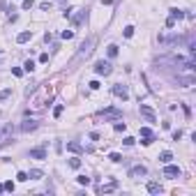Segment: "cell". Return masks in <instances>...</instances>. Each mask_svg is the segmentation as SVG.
<instances>
[{
  "label": "cell",
  "mask_w": 196,
  "mask_h": 196,
  "mask_svg": "<svg viewBox=\"0 0 196 196\" xmlns=\"http://www.w3.org/2000/svg\"><path fill=\"white\" fill-rule=\"evenodd\" d=\"M122 32H125V37H132V35H134V26H127Z\"/></svg>",
  "instance_id": "cell-29"
},
{
  "label": "cell",
  "mask_w": 196,
  "mask_h": 196,
  "mask_svg": "<svg viewBox=\"0 0 196 196\" xmlns=\"http://www.w3.org/2000/svg\"><path fill=\"white\" fill-rule=\"evenodd\" d=\"M109 159H111L113 164H120V162H122V155H120V152H111V155H109Z\"/></svg>",
  "instance_id": "cell-18"
},
{
  "label": "cell",
  "mask_w": 196,
  "mask_h": 196,
  "mask_svg": "<svg viewBox=\"0 0 196 196\" xmlns=\"http://www.w3.org/2000/svg\"><path fill=\"white\" fill-rule=\"evenodd\" d=\"M67 150H69V152H83V145L76 143V141H69V143H67Z\"/></svg>",
  "instance_id": "cell-14"
},
{
  "label": "cell",
  "mask_w": 196,
  "mask_h": 196,
  "mask_svg": "<svg viewBox=\"0 0 196 196\" xmlns=\"http://www.w3.org/2000/svg\"><path fill=\"white\" fill-rule=\"evenodd\" d=\"M28 178H30V180H42V178H44V171H39V169H32L30 173H28Z\"/></svg>",
  "instance_id": "cell-15"
},
{
  "label": "cell",
  "mask_w": 196,
  "mask_h": 196,
  "mask_svg": "<svg viewBox=\"0 0 196 196\" xmlns=\"http://www.w3.org/2000/svg\"><path fill=\"white\" fill-rule=\"evenodd\" d=\"M28 39H32V32H30V30H23V32L16 35V42H19V44H26Z\"/></svg>",
  "instance_id": "cell-10"
},
{
  "label": "cell",
  "mask_w": 196,
  "mask_h": 196,
  "mask_svg": "<svg viewBox=\"0 0 196 196\" xmlns=\"http://www.w3.org/2000/svg\"><path fill=\"white\" fill-rule=\"evenodd\" d=\"M5 189H7V192H14V182L7 180V182H5Z\"/></svg>",
  "instance_id": "cell-32"
},
{
  "label": "cell",
  "mask_w": 196,
  "mask_h": 196,
  "mask_svg": "<svg viewBox=\"0 0 196 196\" xmlns=\"http://www.w3.org/2000/svg\"><path fill=\"white\" fill-rule=\"evenodd\" d=\"M76 180H79V185H90V178L88 175H79Z\"/></svg>",
  "instance_id": "cell-26"
},
{
  "label": "cell",
  "mask_w": 196,
  "mask_h": 196,
  "mask_svg": "<svg viewBox=\"0 0 196 196\" xmlns=\"http://www.w3.org/2000/svg\"><path fill=\"white\" fill-rule=\"evenodd\" d=\"M12 95V88H5V90H0V102H2V99H7Z\"/></svg>",
  "instance_id": "cell-22"
},
{
  "label": "cell",
  "mask_w": 196,
  "mask_h": 196,
  "mask_svg": "<svg viewBox=\"0 0 196 196\" xmlns=\"http://www.w3.org/2000/svg\"><path fill=\"white\" fill-rule=\"evenodd\" d=\"M148 192H150V194H162L164 189H162L159 182H148Z\"/></svg>",
  "instance_id": "cell-12"
},
{
  "label": "cell",
  "mask_w": 196,
  "mask_h": 196,
  "mask_svg": "<svg viewBox=\"0 0 196 196\" xmlns=\"http://www.w3.org/2000/svg\"><path fill=\"white\" fill-rule=\"evenodd\" d=\"M69 166H72V169H81V159L79 157H72V159H69Z\"/></svg>",
  "instance_id": "cell-21"
},
{
  "label": "cell",
  "mask_w": 196,
  "mask_h": 196,
  "mask_svg": "<svg viewBox=\"0 0 196 196\" xmlns=\"http://www.w3.org/2000/svg\"><path fill=\"white\" fill-rule=\"evenodd\" d=\"M106 53H109V58H115V56H118V46H115V44H111L109 49H106Z\"/></svg>",
  "instance_id": "cell-20"
},
{
  "label": "cell",
  "mask_w": 196,
  "mask_h": 196,
  "mask_svg": "<svg viewBox=\"0 0 196 196\" xmlns=\"http://www.w3.org/2000/svg\"><path fill=\"white\" fill-rule=\"evenodd\" d=\"M62 111H65V106L60 104V106H56V109H53V118H60L62 115Z\"/></svg>",
  "instance_id": "cell-24"
},
{
  "label": "cell",
  "mask_w": 196,
  "mask_h": 196,
  "mask_svg": "<svg viewBox=\"0 0 196 196\" xmlns=\"http://www.w3.org/2000/svg\"><path fill=\"white\" fill-rule=\"evenodd\" d=\"M115 189H118V182H109V185H99L97 192L99 194H111V192H115Z\"/></svg>",
  "instance_id": "cell-9"
},
{
  "label": "cell",
  "mask_w": 196,
  "mask_h": 196,
  "mask_svg": "<svg viewBox=\"0 0 196 196\" xmlns=\"http://www.w3.org/2000/svg\"><path fill=\"white\" fill-rule=\"evenodd\" d=\"M182 16H185V12H182V9H178V7H173V9H171V19H175V21H180V19H182Z\"/></svg>",
  "instance_id": "cell-16"
},
{
  "label": "cell",
  "mask_w": 196,
  "mask_h": 196,
  "mask_svg": "<svg viewBox=\"0 0 196 196\" xmlns=\"http://www.w3.org/2000/svg\"><path fill=\"white\" fill-rule=\"evenodd\" d=\"M92 46H95V39L90 37V39H86L81 44V49H79V53H76V58H74V62H79V60H83V58H88L92 53Z\"/></svg>",
  "instance_id": "cell-1"
},
{
  "label": "cell",
  "mask_w": 196,
  "mask_h": 196,
  "mask_svg": "<svg viewBox=\"0 0 196 196\" xmlns=\"http://www.w3.org/2000/svg\"><path fill=\"white\" fill-rule=\"evenodd\" d=\"M88 86H90V90H99V81H90Z\"/></svg>",
  "instance_id": "cell-31"
},
{
  "label": "cell",
  "mask_w": 196,
  "mask_h": 196,
  "mask_svg": "<svg viewBox=\"0 0 196 196\" xmlns=\"http://www.w3.org/2000/svg\"><path fill=\"white\" fill-rule=\"evenodd\" d=\"M122 143H125V145H134V139H132V136H125Z\"/></svg>",
  "instance_id": "cell-33"
},
{
  "label": "cell",
  "mask_w": 196,
  "mask_h": 196,
  "mask_svg": "<svg viewBox=\"0 0 196 196\" xmlns=\"http://www.w3.org/2000/svg\"><path fill=\"white\" fill-rule=\"evenodd\" d=\"M86 16H88V9H81V12H79V14H76V16H74V19H72V23H74V26H81V21H83V19H86Z\"/></svg>",
  "instance_id": "cell-13"
},
{
  "label": "cell",
  "mask_w": 196,
  "mask_h": 196,
  "mask_svg": "<svg viewBox=\"0 0 196 196\" xmlns=\"http://www.w3.org/2000/svg\"><path fill=\"white\" fill-rule=\"evenodd\" d=\"M164 175H166V178H180V169L169 162V164L164 166Z\"/></svg>",
  "instance_id": "cell-6"
},
{
  "label": "cell",
  "mask_w": 196,
  "mask_h": 196,
  "mask_svg": "<svg viewBox=\"0 0 196 196\" xmlns=\"http://www.w3.org/2000/svg\"><path fill=\"white\" fill-rule=\"evenodd\" d=\"M95 74L109 76V74H111V62H109V60H97V62H95Z\"/></svg>",
  "instance_id": "cell-3"
},
{
  "label": "cell",
  "mask_w": 196,
  "mask_h": 196,
  "mask_svg": "<svg viewBox=\"0 0 196 196\" xmlns=\"http://www.w3.org/2000/svg\"><path fill=\"white\" fill-rule=\"evenodd\" d=\"M127 175L134 178V180H139V178H145V175H148V169H145L143 164H136V166H132V169H129Z\"/></svg>",
  "instance_id": "cell-5"
},
{
  "label": "cell",
  "mask_w": 196,
  "mask_h": 196,
  "mask_svg": "<svg viewBox=\"0 0 196 196\" xmlns=\"http://www.w3.org/2000/svg\"><path fill=\"white\" fill-rule=\"evenodd\" d=\"M171 159H173V155H171V152H169V150H164V152H162V155H159V162H162V164H169V162H171Z\"/></svg>",
  "instance_id": "cell-17"
},
{
  "label": "cell",
  "mask_w": 196,
  "mask_h": 196,
  "mask_svg": "<svg viewBox=\"0 0 196 196\" xmlns=\"http://www.w3.org/2000/svg\"><path fill=\"white\" fill-rule=\"evenodd\" d=\"M30 157L32 159H46V150L44 148H35V150H30Z\"/></svg>",
  "instance_id": "cell-11"
},
{
  "label": "cell",
  "mask_w": 196,
  "mask_h": 196,
  "mask_svg": "<svg viewBox=\"0 0 196 196\" xmlns=\"http://www.w3.org/2000/svg\"><path fill=\"white\" fill-rule=\"evenodd\" d=\"M113 95H115V97H120V99H127L129 97V90L122 86V83H115V86H113Z\"/></svg>",
  "instance_id": "cell-7"
},
{
  "label": "cell",
  "mask_w": 196,
  "mask_h": 196,
  "mask_svg": "<svg viewBox=\"0 0 196 196\" xmlns=\"http://www.w3.org/2000/svg\"><path fill=\"white\" fill-rule=\"evenodd\" d=\"M2 192H5V185H0V194H2Z\"/></svg>",
  "instance_id": "cell-38"
},
{
  "label": "cell",
  "mask_w": 196,
  "mask_h": 196,
  "mask_svg": "<svg viewBox=\"0 0 196 196\" xmlns=\"http://www.w3.org/2000/svg\"><path fill=\"white\" fill-rule=\"evenodd\" d=\"M113 129H115V132H118V134H120V132H125V129H127V125H125L122 120H115V125H113Z\"/></svg>",
  "instance_id": "cell-19"
},
{
  "label": "cell",
  "mask_w": 196,
  "mask_h": 196,
  "mask_svg": "<svg viewBox=\"0 0 196 196\" xmlns=\"http://www.w3.org/2000/svg\"><path fill=\"white\" fill-rule=\"evenodd\" d=\"M16 180H19V182H26V180H30V178H28V173H26V171H19V175H16Z\"/></svg>",
  "instance_id": "cell-23"
},
{
  "label": "cell",
  "mask_w": 196,
  "mask_h": 196,
  "mask_svg": "<svg viewBox=\"0 0 196 196\" xmlns=\"http://www.w3.org/2000/svg\"><path fill=\"white\" fill-rule=\"evenodd\" d=\"M182 139V132H180V129H178V132H173V141H180Z\"/></svg>",
  "instance_id": "cell-35"
},
{
  "label": "cell",
  "mask_w": 196,
  "mask_h": 196,
  "mask_svg": "<svg viewBox=\"0 0 196 196\" xmlns=\"http://www.w3.org/2000/svg\"><path fill=\"white\" fill-rule=\"evenodd\" d=\"M99 115H102L104 120H113V122L115 120H122V111L120 109H113V106H111V109H104Z\"/></svg>",
  "instance_id": "cell-2"
},
{
  "label": "cell",
  "mask_w": 196,
  "mask_h": 196,
  "mask_svg": "<svg viewBox=\"0 0 196 196\" xmlns=\"http://www.w3.org/2000/svg\"><path fill=\"white\" fill-rule=\"evenodd\" d=\"M60 37H62V39H72V37H74V30H62Z\"/></svg>",
  "instance_id": "cell-28"
},
{
  "label": "cell",
  "mask_w": 196,
  "mask_h": 196,
  "mask_svg": "<svg viewBox=\"0 0 196 196\" xmlns=\"http://www.w3.org/2000/svg\"><path fill=\"white\" fill-rule=\"evenodd\" d=\"M139 113L145 118V122H157V113H155V111L150 109V106L141 104V106H139Z\"/></svg>",
  "instance_id": "cell-4"
},
{
  "label": "cell",
  "mask_w": 196,
  "mask_h": 196,
  "mask_svg": "<svg viewBox=\"0 0 196 196\" xmlns=\"http://www.w3.org/2000/svg\"><path fill=\"white\" fill-rule=\"evenodd\" d=\"M12 74H14V76H21V74H23V69H19V67H14V69H12Z\"/></svg>",
  "instance_id": "cell-37"
},
{
  "label": "cell",
  "mask_w": 196,
  "mask_h": 196,
  "mask_svg": "<svg viewBox=\"0 0 196 196\" xmlns=\"http://www.w3.org/2000/svg\"><path fill=\"white\" fill-rule=\"evenodd\" d=\"M37 127H39V125L35 122V120H23V125H21L19 129H21L23 134H28V132H35V129H37Z\"/></svg>",
  "instance_id": "cell-8"
},
{
  "label": "cell",
  "mask_w": 196,
  "mask_h": 196,
  "mask_svg": "<svg viewBox=\"0 0 196 196\" xmlns=\"http://www.w3.org/2000/svg\"><path fill=\"white\" fill-rule=\"evenodd\" d=\"M175 26V19H171V16H169V19H166V28H173Z\"/></svg>",
  "instance_id": "cell-34"
},
{
  "label": "cell",
  "mask_w": 196,
  "mask_h": 196,
  "mask_svg": "<svg viewBox=\"0 0 196 196\" xmlns=\"http://www.w3.org/2000/svg\"><path fill=\"white\" fill-rule=\"evenodd\" d=\"M32 2H35V0H23L21 7H23V9H30V7H32Z\"/></svg>",
  "instance_id": "cell-30"
},
{
  "label": "cell",
  "mask_w": 196,
  "mask_h": 196,
  "mask_svg": "<svg viewBox=\"0 0 196 196\" xmlns=\"http://www.w3.org/2000/svg\"><path fill=\"white\" fill-rule=\"evenodd\" d=\"M39 62H49V53H42V56H39Z\"/></svg>",
  "instance_id": "cell-36"
},
{
  "label": "cell",
  "mask_w": 196,
  "mask_h": 196,
  "mask_svg": "<svg viewBox=\"0 0 196 196\" xmlns=\"http://www.w3.org/2000/svg\"><path fill=\"white\" fill-rule=\"evenodd\" d=\"M141 136H143V139L152 136V129H150V127H141Z\"/></svg>",
  "instance_id": "cell-25"
},
{
  "label": "cell",
  "mask_w": 196,
  "mask_h": 196,
  "mask_svg": "<svg viewBox=\"0 0 196 196\" xmlns=\"http://www.w3.org/2000/svg\"><path fill=\"white\" fill-rule=\"evenodd\" d=\"M23 69H26V72H32V69H35V62H32V60H26V65H23Z\"/></svg>",
  "instance_id": "cell-27"
}]
</instances>
